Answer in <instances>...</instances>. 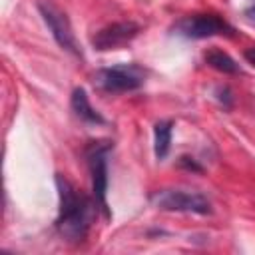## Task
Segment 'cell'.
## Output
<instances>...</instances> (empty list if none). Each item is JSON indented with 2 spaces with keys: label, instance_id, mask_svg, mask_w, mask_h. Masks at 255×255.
<instances>
[{
  "label": "cell",
  "instance_id": "cell-12",
  "mask_svg": "<svg viewBox=\"0 0 255 255\" xmlns=\"http://www.w3.org/2000/svg\"><path fill=\"white\" fill-rule=\"evenodd\" d=\"M245 60H247L251 66H255V46H251V48L245 50Z\"/></svg>",
  "mask_w": 255,
  "mask_h": 255
},
{
  "label": "cell",
  "instance_id": "cell-9",
  "mask_svg": "<svg viewBox=\"0 0 255 255\" xmlns=\"http://www.w3.org/2000/svg\"><path fill=\"white\" fill-rule=\"evenodd\" d=\"M171 131H173V122L171 120H159L153 126V151L157 159H163L169 153L171 147Z\"/></svg>",
  "mask_w": 255,
  "mask_h": 255
},
{
  "label": "cell",
  "instance_id": "cell-8",
  "mask_svg": "<svg viewBox=\"0 0 255 255\" xmlns=\"http://www.w3.org/2000/svg\"><path fill=\"white\" fill-rule=\"evenodd\" d=\"M70 104H72L74 114H76L82 122H86V124H104V122H106V120L100 116V112L90 104L88 94H86L84 88H76V90L72 92Z\"/></svg>",
  "mask_w": 255,
  "mask_h": 255
},
{
  "label": "cell",
  "instance_id": "cell-3",
  "mask_svg": "<svg viewBox=\"0 0 255 255\" xmlns=\"http://www.w3.org/2000/svg\"><path fill=\"white\" fill-rule=\"evenodd\" d=\"M151 203L163 211H183V213H197L209 215L211 201L199 191H185V189H157L149 195Z\"/></svg>",
  "mask_w": 255,
  "mask_h": 255
},
{
  "label": "cell",
  "instance_id": "cell-11",
  "mask_svg": "<svg viewBox=\"0 0 255 255\" xmlns=\"http://www.w3.org/2000/svg\"><path fill=\"white\" fill-rule=\"evenodd\" d=\"M179 165H181V167H185V169L197 171V173H201V171H203V169H201V165H199L193 157H187V155H181V157H179Z\"/></svg>",
  "mask_w": 255,
  "mask_h": 255
},
{
  "label": "cell",
  "instance_id": "cell-2",
  "mask_svg": "<svg viewBox=\"0 0 255 255\" xmlns=\"http://www.w3.org/2000/svg\"><path fill=\"white\" fill-rule=\"evenodd\" d=\"M145 82V72L137 64H118L112 68H102L94 74V86L106 94H124L141 88Z\"/></svg>",
  "mask_w": 255,
  "mask_h": 255
},
{
  "label": "cell",
  "instance_id": "cell-1",
  "mask_svg": "<svg viewBox=\"0 0 255 255\" xmlns=\"http://www.w3.org/2000/svg\"><path fill=\"white\" fill-rule=\"evenodd\" d=\"M56 187L60 195V213L56 219V229L66 241L80 243L88 237V231L100 205L96 199H90L88 195L78 191L72 181H68L62 173H56Z\"/></svg>",
  "mask_w": 255,
  "mask_h": 255
},
{
  "label": "cell",
  "instance_id": "cell-13",
  "mask_svg": "<svg viewBox=\"0 0 255 255\" xmlns=\"http://www.w3.org/2000/svg\"><path fill=\"white\" fill-rule=\"evenodd\" d=\"M245 14H247V18H249V20H255V2L245 10Z\"/></svg>",
  "mask_w": 255,
  "mask_h": 255
},
{
  "label": "cell",
  "instance_id": "cell-6",
  "mask_svg": "<svg viewBox=\"0 0 255 255\" xmlns=\"http://www.w3.org/2000/svg\"><path fill=\"white\" fill-rule=\"evenodd\" d=\"M38 10H40L46 26L50 28L54 40L58 42V46L64 48V50H68L70 54L82 58V52H80V48L76 44V38H74V32H72V24H70L66 12L62 8H58L50 0H40L38 2Z\"/></svg>",
  "mask_w": 255,
  "mask_h": 255
},
{
  "label": "cell",
  "instance_id": "cell-10",
  "mask_svg": "<svg viewBox=\"0 0 255 255\" xmlns=\"http://www.w3.org/2000/svg\"><path fill=\"white\" fill-rule=\"evenodd\" d=\"M203 60H205L207 66H211L217 72H223V74H237L239 72V66L235 64V60L229 54H225L223 50L211 48L203 54Z\"/></svg>",
  "mask_w": 255,
  "mask_h": 255
},
{
  "label": "cell",
  "instance_id": "cell-7",
  "mask_svg": "<svg viewBox=\"0 0 255 255\" xmlns=\"http://www.w3.org/2000/svg\"><path fill=\"white\" fill-rule=\"evenodd\" d=\"M141 26L137 22L126 20V22H114L104 26L102 30H98L92 36V46L96 50H118L126 44H129L137 34H139Z\"/></svg>",
  "mask_w": 255,
  "mask_h": 255
},
{
  "label": "cell",
  "instance_id": "cell-4",
  "mask_svg": "<svg viewBox=\"0 0 255 255\" xmlns=\"http://www.w3.org/2000/svg\"><path fill=\"white\" fill-rule=\"evenodd\" d=\"M112 149L110 141H92L86 149L90 173H92V191L94 199L98 201L100 209L104 211L106 217H110L106 193H108V151Z\"/></svg>",
  "mask_w": 255,
  "mask_h": 255
},
{
  "label": "cell",
  "instance_id": "cell-5",
  "mask_svg": "<svg viewBox=\"0 0 255 255\" xmlns=\"http://www.w3.org/2000/svg\"><path fill=\"white\" fill-rule=\"evenodd\" d=\"M173 32L191 38V40H201V38H211V36H231L235 30L229 22H225L217 14H193V16H183L181 20L175 22Z\"/></svg>",
  "mask_w": 255,
  "mask_h": 255
}]
</instances>
